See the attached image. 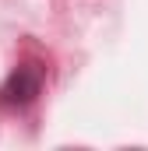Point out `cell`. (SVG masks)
Instances as JSON below:
<instances>
[{
  "instance_id": "6da1fadb",
  "label": "cell",
  "mask_w": 148,
  "mask_h": 151,
  "mask_svg": "<svg viewBox=\"0 0 148 151\" xmlns=\"http://www.w3.org/2000/svg\"><path fill=\"white\" fill-rule=\"evenodd\" d=\"M42 67L39 63H21L14 74L4 81V88H0V106H7V109H25V106H32L39 99V91H42Z\"/></svg>"
}]
</instances>
